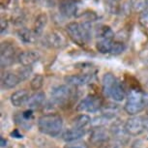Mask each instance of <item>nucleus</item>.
<instances>
[{
	"label": "nucleus",
	"mask_w": 148,
	"mask_h": 148,
	"mask_svg": "<svg viewBox=\"0 0 148 148\" xmlns=\"http://www.w3.org/2000/svg\"><path fill=\"white\" fill-rule=\"evenodd\" d=\"M46 43L49 47H53V49H62L67 45V39L63 35L62 32L53 30L47 33L46 35Z\"/></svg>",
	"instance_id": "obj_7"
},
{
	"label": "nucleus",
	"mask_w": 148,
	"mask_h": 148,
	"mask_svg": "<svg viewBox=\"0 0 148 148\" xmlns=\"http://www.w3.org/2000/svg\"><path fill=\"white\" fill-rule=\"evenodd\" d=\"M92 122L91 118L87 114H80L77 115L76 118L73 120V127L79 128V129H84L86 126Z\"/></svg>",
	"instance_id": "obj_22"
},
{
	"label": "nucleus",
	"mask_w": 148,
	"mask_h": 148,
	"mask_svg": "<svg viewBox=\"0 0 148 148\" xmlns=\"http://www.w3.org/2000/svg\"><path fill=\"white\" fill-rule=\"evenodd\" d=\"M66 31L73 42L79 46L87 44L92 38V22H70L66 26Z\"/></svg>",
	"instance_id": "obj_1"
},
{
	"label": "nucleus",
	"mask_w": 148,
	"mask_h": 148,
	"mask_svg": "<svg viewBox=\"0 0 148 148\" xmlns=\"http://www.w3.org/2000/svg\"><path fill=\"white\" fill-rule=\"evenodd\" d=\"M59 13L64 18L76 16L79 13V5L75 0H62L59 3Z\"/></svg>",
	"instance_id": "obj_8"
},
{
	"label": "nucleus",
	"mask_w": 148,
	"mask_h": 148,
	"mask_svg": "<svg viewBox=\"0 0 148 148\" xmlns=\"http://www.w3.org/2000/svg\"><path fill=\"white\" fill-rule=\"evenodd\" d=\"M45 100H46V94L44 92L38 91L30 96L29 101L27 103V106L30 110H34V108H38L44 104Z\"/></svg>",
	"instance_id": "obj_19"
},
{
	"label": "nucleus",
	"mask_w": 148,
	"mask_h": 148,
	"mask_svg": "<svg viewBox=\"0 0 148 148\" xmlns=\"http://www.w3.org/2000/svg\"><path fill=\"white\" fill-rule=\"evenodd\" d=\"M18 0H10L9 3H8L9 8H11V9H15L18 6Z\"/></svg>",
	"instance_id": "obj_34"
},
{
	"label": "nucleus",
	"mask_w": 148,
	"mask_h": 148,
	"mask_svg": "<svg viewBox=\"0 0 148 148\" xmlns=\"http://www.w3.org/2000/svg\"><path fill=\"white\" fill-rule=\"evenodd\" d=\"M63 119L58 114H45L38 119V129L44 135L55 138L61 133Z\"/></svg>",
	"instance_id": "obj_2"
},
{
	"label": "nucleus",
	"mask_w": 148,
	"mask_h": 148,
	"mask_svg": "<svg viewBox=\"0 0 148 148\" xmlns=\"http://www.w3.org/2000/svg\"><path fill=\"white\" fill-rule=\"evenodd\" d=\"M71 89L67 85H58L51 91V100L56 105H64L71 97Z\"/></svg>",
	"instance_id": "obj_6"
},
{
	"label": "nucleus",
	"mask_w": 148,
	"mask_h": 148,
	"mask_svg": "<svg viewBox=\"0 0 148 148\" xmlns=\"http://www.w3.org/2000/svg\"><path fill=\"white\" fill-rule=\"evenodd\" d=\"M102 108V101L96 95H88L77 105V110L82 112H96Z\"/></svg>",
	"instance_id": "obj_4"
},
{
	"label": "nucleus",
	"mask_w": 148,
	"mask_h": 148,
	"mask_svg": "<svg viewBox=\"0 0 148 148\" xmlns=\"http://www.w3.org/2000/svg\"><path fill=\"white\" fill-rule=\"evenodd\" d=\"M29 93L27 90H24V89H21V90H18L11 95V103L14 107L16 108H21L23 107V106L27 105V103L29 101Z\"/></svg>",
	"instance_id": "obj_11"
},
{
	"label": "nucleus",
	"mask_w": 148,
	"mask_h": 148,
	"mask_svg": "<svg viewBox=\"0 0 148 148\" xmlns=\"http://www.w3.org/2000/svg\"><path fill=\"white\" fill-rule=\"evenodd\" d=\"M65 82L68 84L74 86H82L90 82L92 79L91 74H79V75H71L65 77Z\"/></svg>",
	"instance_id": "obj_12"
},
{
	"label": "nucleus",
	"mask_w": 148,
	"mask_h": 148,
	"mask_svg": "<svg viewBox=\"0 0 148 148\" xmlns=\"http://www.w3.org/2000/svg\"><path fill=\"white\" fill-rule=\"evenodd\" d=\"M16 36H18V38L19 39V41L25 45H30V44L35 43L36 39H37V36H36L34 31L29 28H26V27L19 28L18 31H16Z\"/></svg>",
	"instance_id": "obj_16"
},
{
	"label": "nucleus",
	"mask_w": 148,
	"mask_h": 148,
	"mask_svg": "<svg viewBox=\"0 0 148 148\" xmlns=\"http://www.w3.org/2000/svg\"><path fill=\"white\" fill-rule=\"evenodd\" d=\"M96 35L100 40H113L115 34L110 26L101 25L96 29Z\"/></svg>",
	"instance_id": "obj_21"
},
{
	"label": "nucleus",
	"mask_w": 148,
	"mask_h": 148,
	"mask_svg": "<svg viewBox=\"0 0 148 148\" xmlns=\"http://www.w3.org/2000/svg\"><path fill=\"white\" fill-rule=\"evenodd\" d=\"M24 4H27V5H33V4H36V3H39V0H22Z\"/></svg>",
	"instance_id": "obj_35"
},
{
	"label": "nucleus",
	"mask_w": 148,
	"mask_h": 148,
	"mask_svg": "<svg viewBox=\"0 0 148 148\" xmlns=\"http://www.w3.org/2000/svg\"><path fill=\"white\" fill-rule=\"evenodd\" d=\"M147 0H130L131 7L136 13H142L146 7Z\"/></svg>",
	"instance_id": "obj_26"
},
{
	"label": "nucleus",
	"mask_w": 148,
	"mask_h": 148,
	"mask_svg": "<svg viewBox=\"0 0 148 148\" xmlns=\"http://www.w3.org/2000/svg\"><path fill=\"white\" fill-rule=\"evenodd\" d=\"M65 148H88V146L83 142H77L74 144H69L67 145Z\"/></svg>",
	"instance_id": "obj_32"
},
{
	"label": "nucleus",
	"mask_w": 148,
	"mask_h": 148,
	"mask_svg": "<svg viewBox=\"0 0 148 148\" xmlns=\"http://www.w3.org/2000/svg\"><path fill=\"white\" fill-rule=\"evenodd\" d=\"M108 138H110L108 133L102 127L95 128L90 134V141L93 144H102L108 141Z\"/></svg>",
	"instance_id": "obj_14"
},
{
	"label": "nucleus",
	"mask_w": 148,
	"mask_h": 148,
	"mask_svg": "<svg viewBox=\"0 0 148 148\" xmlns=\"http://www.w3.org/2000/svg\"><path fill=\"white\" fill-rule=\"evenodd\" d=\"M117 82H118V79L111 73H106L104 75V77L102 79V85H103V91H104L106 96L108 97L111 89L113 88V86L116 84Z\"/></svg>",
	"instance_id": "obj_17"
},
{
	"label": "nucleus",
	"mask_w": 148,
	"mask_h": 148,
	"mask_svg": "<svg viewBox=\"0 0 148 148\" xmlns=\"http://www.w3.org/2000/svg\"><path fill=\"white\" fill-rule=\"evenodd\" d=\"M148 105V94L139 90H131L126 104L124 106L125 111L130 115H136L141 112Z\"/></svg>",
	"instance_id": "obj_3"
},
{
	"label": "nucleus",
	"mask_w": 148,
	"mask_h": 148,
	"mask_svg": "<svg viewBox=\"0 0 148 148\" xmlns=\"http://www.w3.org/2000/svg\"><path fill=\"white\" fill-rule=\"evenodd\" d=\"M125 49H126V45H125L124 42L113 41V45H112V49H111L110 54H113V55L120 54V53H122Z\"/></svg>",
	"instance_id": "obj_27"
},
{
	"label": "nucleus",
	"mask_w": 148,
	"mask_h": 148,
	"mask_svg": "<svg viewBox=\"0 0 148 148\" xmlns=\"http://www.w3.org/2000/svg\"><path fill=\"white\" fill-rule=\"evenodd\" d=\"M121 0H107L106 7L111 14H117L119 12V3Z\"/></svg>",
	"instance_id": "obj_28"
},
{
	"label": "nucleus",
	"mask_w": 148,
	"mask_h": 148,
	"mask_svg": "<svg viewBox=\"0 0 148 148\" xmlns=\"http://www.w3.org/2000/svg\"><path fill=\"white\" fill-rule=\"evenodd\" d=\"M15 47L9 43H2L1 45V67L5 68L12 65L15 58Z\"/></svg>",
	"instance_id": "obj_9"
},
{
	"label": "nucleus",
	"mask_w": 148,
	"mask_h": 148,
	"mask_svg": "<svg viewBox=\"0 0 148 148\" xmlns=\"http://www.w3.org/2000/svg\"><path fill=\"white\" fill-rule=\"evenodd\" d=\"M6 143H7V141H5V140H4V138H1V146H2V147H4L5 145H6Z\"/></svg>",
	"instance_id": "obj_37"
},
{
	"label": "nucleus",
	"mask_w": 148,
	"mask_h": 148,
	"mask_svg": "<svg viewBox=\"0 0 148 148\" xmlns=\"http://www.w3.org/2000/svg\"><path fill=\"white\" fill-rule=\"evenodd\" d=\"M21 82V79L18 75L13 72H6L3 76H2V79H1L2 87L5 89L15 88Z\"/></svg>",
	"instance_id": "obj_13"
},
{
	"label": "nucleus",
	"mask_w": 148,
	"mask_h": 148,
	"mask_svg": "<svg viewBox=\"0 0 148 148\" xmlns=\"http://www.w3.org/2000/svg\"><path fill=\"white\" fill-rule=\"evenodd\" d=\"M108 97H110L111 99L114 100V101H116V102H121L125 99V98H126L125 90L119 82H117L116 84L113 86L112 89H111Z\"/></svg>",
	"instance_id": "obj_20"
},
{
	"label": "nucleus",
	"mask_w": 148,
	"mask_h": 148,
	"mask_svg": "<svg viewBox=\"0 0 148 148\" xmlns=\"http://www.w3.org/2000/svg\"><path fill=\"white\" fill-rule=\"evenodd\" d=\"M146 86H147V88H148V80H147V82H146Z\"/></svg>",
	"instance_id": "obj_38"
},
{
	"label": "nucleus",
	"mask_w": 148,
	"mask_h": 148,
	"mask_svg": "<svg viewBox=\"0 0 148 148\" xmlns=\"http://www.w3.org/2000/svg\"><path fill=\"white\" fill-rule=\"evenodd\" d=\"M39 4L45 8H54L56 5V0H39Z\"/></svg>",
	"instance_id": "obj_31"
},
{
	"label": "nucleus",
	"mask_w": 148,
	"mask_h": 148,
	"mask_svg": "<svg viewBox=\"0 0 148 148\" xmlns=\"http://www.w3.org/2000/svg\"><path fill=\"white\" fill-rule=\"evenodd\" d=\"M147 111H148V105H147Z\"/></svg>",
	"instance_id": "obj_39"
},
{
	"label": "nucleus",
	"mask_w": 148,
	"mask_h": 148,
	"mask_svg": "<svg viewBox=\"0 0 148 148\" xmlns=\"http://www.w3.org/2000/svg\"><path fill=\"white\" fill-rule=\"evenodd\" d=\"M139 23L145 29H148V10H144L139 16Z\"/></svg>",
	"instance_id": "obj_29"
},
{
	"label": "nucleus",
	"mask_w": 148,
	"mask_h": 148,
	"mask_svg": "<svg viewBox=\"0 0 148 148\" xmlns=\"http://www.w3.org/2000/svg\"><path fill=\"white\" fill-rule=\"evenodd\" d=\"M47 21H49V18H47V14L41 13L40 15L37 16V18H36L35 21H34L33 29H32L37 37H39V36H41L43 34L45 27H46L47 23Z\"/></svg>",
	"instance_id": "obj_18"
},
{
	"label": "nucleus",
	"mask_w": 148,
	"mask_h": 148,
	"mask_svg": "<svg viewBox=\"0 0 148 148\" xmlns=\"http://www.w3.org/2000/svg\"><path fill=\"white\" fill-rule=\"evenodd\" d=\"M111 135L117 138H125L124 136L128 135V133L126 132V129H125V124L121 125V123H119V122L114 123L112 125V128H111Z\"/></svg>",
	"instance_id": "obj_24"
},
{
	"label": "nucleus",
	"mask_w": 148,
	"mask_h": 148,
	"mask_svg": "<svg viewBox=\"0 0 148 148\" xmlns=\"http://www.w3.org/2000/svg\"><path fill=\"white\" fill-rule=\"evenodd\" d=\"M85 130L84 129H79V128L73 127L71 129L66 130L62 134V139L66 142H74L79 140L84 136Z\"/></svg>",
	"instance_id": "obj_15"
},
{
	"label": "nucleus",
	"mask_w": 148,
	"mask_h": 148,
	"mask_svg": "<svg viewBox=\"0 0 148 148\" xmlns=\"http://www.w3.org/2000/svg\"><path fill=\"white\" fill-rule=\"evenodd\" d=\"M41 54L37 51H24L18 54V62L23 67H31L33 64H35L37 61L40 60Z\"/></svg>",
	"instance_id": "obj_10"
},
{
	"label": "nucleus",
	"mask_w": 148,
	"mask_h": 148,
	"mask_svg": "<svg viewBox=\"0 0 148 148\" xmlns=\"http://www.w3.org/2000/svg\"><path fill=\"white\" fill-rule=\"evenodd\" d=\"M113 40H99L96 44V49L100 53L108 54L111 52Z\"/></svg>",
	"instance_id": "obj_23"
},
{
	"label": "nucleus",
	"mask_w": 148,
	"mask_h": 148,
	"mask_svg": "<svg viewBox=\"0 0 148 148\" xmlns=\"http://www.w3.org/2000/svg\"><path fill=\"white\" fill-rule=\"evenodd\" d=\"M125 129L129 136H136L141 135L145 131L144 120L141 116H133L125 123Z\"/></svg>",
	"instance_id": "obj_5"
},
{
	"label": "nucleus",
	"mask_w": 148,
	"mask_h": 148,
	"mask_svg": "<svg viewBox=\"0 0 148 148\" xmlns=\"http://www.w3.org/2000/svg\"><path fill=\"white\" fill-rule=\"evenodd\" d=\"M8 27H9V24H8V21H6V19H1V34L3 35L5 31L7 32L8 30Z\"/></svg>",
	"instance_id": "obj_33"
},
{
	"label": "nucleus",
	"mask_w": 148,
	"mask_h": 148,
	"mask_svg": "<svg viewBox=\"0 0 148 148\" xmlns=\"http://www.w3.org/2000/svg\"><path fill=\"white\" fill-rule=\"evenodd\" d=\"M143 120H144V126H145V130H148V114L146 116L143 117Z\"/></svg>",
	"instance_id": "obj_36"
},
{
	"label": "nucleus",
	"mask_w": 148,
	"mask_h": 148,
	"mask_svg": "<svg viewBox=\"0 0 148 148\" xmlns=\"http://www.w3.org/2000/svg\"><path fill=\"white\" fill-rule=\"evenodd\" d=\"M30 74H31V69H30V67H23V69L19 70L18 75L21 77V82L22 80H25L27 77L30 76Z\"/></svg>",
	"instance_id": "obj_30"
},
{
	"label": "nucleus",
	"mask_w": 148,
	"mask_h": 148,
	"mask_svg": "<svg viewBox=\"0 0 148 148\" xmlns=\"http://www.w3.org/2000/svg\"><path fill=\"white\" fill-rule=\"evenodd\" d=\"M114 148H119V147H114Z\"/></svg>",
	"instance_id": "obj_40"
},
{
	"label": "nucleus",
	"mask_w": 148,
	"mask_h": 148,
	"mask_svg": "<svg viewBox=\"0 0 148 148\" xmlns=\"http://www.w3.org/2000/svg\"><path fill=\"white\" fill-rule=\"evenodd\" d=\"M44 82H45V77L42 75H36L31 79V82H30V87H31L32 90L38 91L42 88V86L44 84Z\"/></svg>",
	"instance_id": "obj_25"
}]
</instances>
